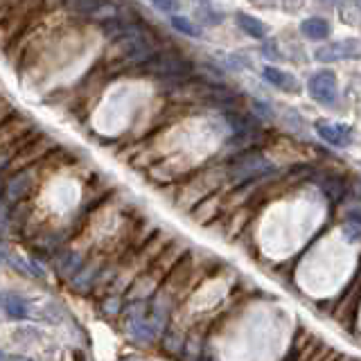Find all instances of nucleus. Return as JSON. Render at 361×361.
<instances>
[{"label":"nucleus","mask_w":361,"mask_h":361,"mask_svg":"<svg viewBox=\"0 0 361 361\" xmlns=\"http://www.w3.org/2000/svg\"><path fill=\"white\" fill-rule=\"evenodd\" d=\"M140 71L156 75V77H167V79H176V77H188L195 71V63L185 59L183 54L176 52H154L138 66Z\"/></svg>","instance_id":"1"},{"label":"nucleus","mask_w":361,"mask_h":361,"mask_svg":"<svg viewBox=\"0 0 361 361\" xmlns=\"http://www.w3.org/2000/svg\"><path fill=\"white\" fill-rule=\"evenodd\" d=\"M54 147V142L50 138H45V135H39V138H34V140H25L20 147H18V152L11 156V161H9V172H20V169H27L34 165V161H39V158H43L45 154H48L50 149Z\"/></svg>","instance_id":"2"},{"label":"nucleus","mask_w":361,"mask_h":361,"mask_svg":"<svg viewBox=\"0 0 361 361\" xmlns=\"http://www.w3.org/2000/svg\"><path fill=\"white\" fill-rule=\"evenodd\" d=\"M307 93L314 102L323 106H334L338 99V82L332 71H319L310 77Z\"/></svg>","instance_id":"3"},{"label":"nucleus","mask_w":361,"mask_h":361,"mask_svg":"<svg viewBox=\"0 0 361 361\" xmlns=\"http://www.w3.org/2000/svg\"><path fill=\"white\" fill-rule=\"evenodd\" d=\"M37 176V167H27V169H20V172H16L14 176H11L7 180V188H5V197L7 201L16 203V201H23L25 199L32 188H34V178Z\"/></svg>","instance_id":"4"},{"label":"nucleus","mask_w":361,"mask_h":361,"mask_svg":"<svg viewBox=\"0 0 361 361\" xmlns=\"http://www.w3.org/2000/svg\"><path fill=\"white\" fill-rule=\"evenodd\" d=\"M314 129H316V133H319V138L325 140L327 145L348 147L350 142H353V129H350L348 124L319 120V122L314 124Z\"/></svg>","instance_id":"5"},{"label":"nucleus","mask_w":361,"mask_h":361,"mask_svg":"<svg viewBox=\"0 0 361 361\" xmlns=\"http://www.w3.org/2000/svg\"><path fill=\"white\" fill-rule=\"evenodd\" d=\"M359 48H357V41L355 39H348V41H338V43H330L325 48L316 50V61L321 63H332V61H343L348 56H357Z\"/></svg>","instance_id":"6"},{"label":"nucleus","mask_w":361,"mask_h":361,"mask_svg":"<svg viewBox=\"0 0 361 361\" xmlns=\"http://www.w3.org/2000/svg\"><path fill=\"white\" fill-rule=\"evenodd\" d=\"M262 77H264V82H269L274 88L285 90V93H296L298 90V79L285 71H280L276 66H264Z\"/></svg>","instance_id":"7"},{"label":"nucleus","mask_w":361,"mask_h":361,"mask_svg":"<svg viewBox=\"0 0 361 361\" xmlns=\"http://www.w3.org/2000/svg\"><path fill=\"white\" fill-rule=\"evenodd\" d=\"M330 32H332L330 23L323 16H310L300 23V34L310 41H323L330 37Z\"/></svg>","instance_id":"8"},{"label":"nucleus","mask_w":361,"mask_h":361,"mask_svg":"<svg viewBox=\"0 0 361 361\" xmlns=\"http://www.w3.org/2000/svg\"><path fill=\"white\" fill-rule=\"evenodd\" d=\"M235 20H237V25L242 27V32L248 34V37H253V39H264L267 37V25L257 16H251V14H244V11H240V14L235 16Z\"/></svg>","instance_id":"9"},{"label":"nucleus","mask_w":361,"mask_h":361,"mask_svg":"<svg viewBox=\"0 0 361 361\" xmlns=\"http://www.w3.org/2000/svg\"><path fill=\"white\" fill-rule=\"evenodd\" d=\"M3 310L11 316V319L20 321V319H25V316H27L30 305H27L25 298L16 296V293H5V296H3Z\"/></svg>","instance_id":"10"},{"label":"nucleus","mask_w":361,"mask_h":361,"mask_svg":"<svg viewBox=\"0 0 361 361\" xmlns=\"http://www.w3.org/2000/svg\"><path fill=\"white\" fill-rule=\"evenodd\" d=\"M172 27L180 34H185V37H192V39H199L201 37V30L199 25H195L188 16H172Z\"/></svg>","instance_id":"11"},{"label":"nucleus","mask_w":361,"mask_h":361,"mask_svg":"<svg viewBox=\"0 0 361 361\" xmlns=\"http://www.w3.org/2000/svg\"><path fill=\"white\" fill-rule=\"evenodd\" d=\"M199 20L203 23V25H219V23L224 20L221 11H214L210 5H201L199 7Z\"/></svg>","instance_id":"12"},{"label":"nucleus","mask_w":361,"mask_h":361,"mask_svg":"<svg viewBox=\"0 0 361 361\" xmlns=\"http://www.w3.org/2000/svg\"><path fill=\"white\" fill-rule=\"evenodd\" d=\"M106 5H102V3H73L71 9L75 11H82V16H93L97 9H104Z\"/></svg>","instance_id":"13"},{"label":"nucleus","mask_w":361,"mask_h":361,"mask_svg":"<svg viewBox=\"0 0 361 361\" xmlns=\"http://www.w3.org/2000/svg\"><path fill=\"white\" fill-rule=\"evenodd\" d=\"M14 113V106H11L9 99H0V127H3V122Z\"/></svg>","instance_id":"14"},{"label":"nucleus","mask_w":361,"mask_h":361,"mask_svg":"<svg viewBox=\"0 0 361 361\" xmlns=\"http://www.w3.org/2000/svg\"><path fill=\"white\" fill-rule=\"evenodd\" d=\"M154 7L161 11H174V9H178V3H154Z\"/></svg>","instance_id":"15"},{"label":"nucleus","mask_w":361,"mask_h":361,"mask_svg":"<svg viewBox=\"0 0 361 361\" xmlns=\"http://www.w3.org/2000/svg\"><path fill=\"white\" fill-rule=\"evenodd\" d=\"M7 361H32V359H27V357H20V355H16V357H9Z\"/></svg>","instance_id":"16"},{"label":"nucleus","mask_w":361,"mask_h":361,"mask_svg":"<svg viewBox=\"0 0 361 361\" xmlns=\"http://www.w3.org/2000/svg\"><path fill=\"white\" fill-rule=\"evenodd\" d=\"M0 188H3V176H0Z\"/></svg>","instance_id":"17"}]
</instances>
